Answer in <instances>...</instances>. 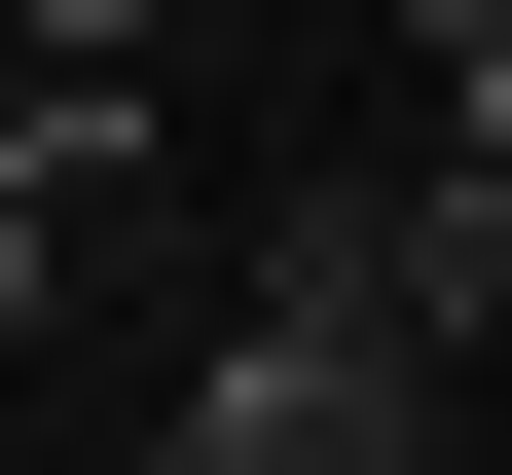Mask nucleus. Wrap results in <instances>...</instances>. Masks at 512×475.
Returning <instances> with one entry per match:
<instances>
[{
    "label": "nucleus",
    "mask_w": 512,
    "mask_h": 475,
    "mask_svg": "<svg viewBox=\"0 0 512 475\" xmlns=\"http://www.w3.org/2000/svg\"><path fill=\"white\" fill-rule=\"evenodd\" d=\"M476 329H512V147L439 110L403 183H293V220H256L220 366H183V402H147L110 475H439V402H476Z\"/></svg>",
    "instance_id": "obj_1"
},
{
    "label": "nucleus",
    "mask_w": 512,
    "mask_h": 475,
    "mask_svg": "<svg viewBox=\"0 0 512 475\" xmlns=\"http://www.w3.org/2000/svg\"><path fill=\"white\" fill-rule=\"evenodd\" d=\"M37 329H74V220H37V147H0V366H37Z\"/></svg>",
    "instance_id": "obj_2"
},
{
    "label": "nucleus",
    "mask_w": 512,
    "mask_h": 475,
    "mask_svg": "<svg viewBox=\"0 0 512 475\" xmlns=\"http://www.w3.org/2000/svg\"><path fill=\"white\" fill-rule=\"evenodd\" d=\"M403 37H439V110H512V0H403Z\"/></svg>",
    "instance_id": "obj_3"
}]
</instances>
